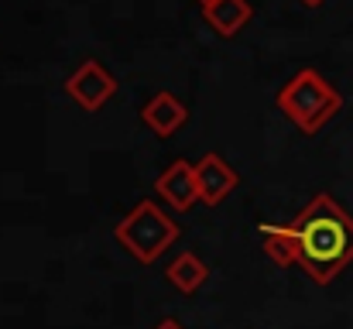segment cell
I'll return each mask as SVG.
<instances>
[{"instance_id":"6da1fadb","label":"cell","mask_w":353,"mask_h":329,"mask_svg":"<svg viewBox=\"0 0 353 329\" xmlns=\"http://www.w3.org/2000/svg\"><path fill=\"white\" fill-rule=\"evenodd\" d=\"M292 223L299 230V268L316 285H330L353 261V217L319 192Z\"/></svg>"},{"instance_id":"7a4b0ae2","label":"cell","mask_w":353,"mask_h":329,"mask_svg":"<svg viewBox=\"0 0 353 329\" xmlns=\"http://www.w3.org/2000/svg\"><path fill=\"white\" fill-rule=\"evenodd\" d=\"M278 110L302 130V134H319L340 110L343 97L336 93V86L316 72V69H299L278 93Z\"/></svg>"},{"instance_id":"3957f363","label":"cell","mask_w":353,"mask_h":329,"mask_svg":"<svg viewBox=\"0 0 353 329\" xmlns=\"http://www.w3.org/2000/svg\"><path fill=\"white\" fill-rule=\"evenodd\" d=\"M179 223L168 217L154 199H144L137 203L127 217L114 226V237H117L120 247H127V254L141 264H154L175 240H179Z\"/></svg>"},{"instance_id":"277c9868","label":"cell","mask_w":353,"mask_h":329,"mask_svg":"<svg viewBox=\"0 0 353 329\" xmlns=\"http://www.w3.org/2000/svg\"><path fill=\"white\" fill-rule=\"evenodd\" d=\"M65 93L79 103L83 110H90V113H97V110L103 107L114 93H117V79L103 69V62H97V59H86L69 79H65Z\"/></svg>"},{"instance_id":"5b68a950","label":"cell","mask_w":353,"mask_h":329,"mask_svg":"<svg viewBox=\"0 0 353 329\" xmlns=\"http://www.w3.org/2000/svg\"><path fill=\"white\" fill-rule=\"evenodd\" d=\"M154 192L175 210L185 213L199 203V182H196V165L185 158H175L158 179H154Z\"/></svg>"},{"instance_id":"8992f818","label":"cell","mask_w":353,"mask_h":329,"mask_svg":"<svg viewBox=\"0 0 353 329\" xmlns=\"http://www.w3.org/2000/svg\"><path fill=\"white\" fill-rule=\"evenodd\" d=\"M196 182H199V203H203V206H220L236 186H240L236 172L216 151H210V154L199 158V165H196Z\"/></svg>"},{"instance_id":"52a82bcc","label":"cell","mask_w":353,"mask_h":329,"mask_svg":"<svg viewBox=\"0 0 353 329\" xmlns=\"http://www.w3.org/2000/svg\"><path fill=\"white\" fill-rule=\"evenodd\" d=\"M185 117H189V110L185 103L179 100V97H172V93H154L151 100H148V107L141 110V120H144V127L148 130H154L158 137H172L182 123H185Z\"/></svg>"},{"instance_id":"ba28073f","label":"cell","mask_w":353,"mask_h":329,"mask_svg":"<svg viewBox=\"0 0 353 329\" xmlns=\"http://www.w3.org/2000/svg\"><path fill=\"white\" fill-rule=\"evenodd\" d=\"M257 230H261L264 254L278 268L299 264V230H295V223H261Z\"/></svg>"},{"instance_id":"9c48e42d","label":"cell","mask_w":353,"mask_h":329,"mask_svg":"<svg viewBox=\"0 0 353 329\" xmlns=\"http://www.w3.org/2000/svg\"><path fill=\"white\" fill-rule=\"evenodd\" d=\"M250 14L254 10H250L247 0H210V3H203V17L220 38H234L250 21Z\"/></svg>"},{"instance_id":"30bf717a","label":"cell","mask_w":353,"mask_h":329,"mask_svg":"<svg viewBox=\"0 0 353 329\" xmlns=\"http://www.w3.org/2000/svg\"><path fill=\"white\" fill-rule=\"evenodd\" d=\"M168 281L182 292V295H192V292H199L203 285H206V278H210V268H206V261H199L192 250H182L172 264H168Z\"/></svg>"},{"instance_id":"8fae6325","label":"cell","mask_w":353,"mask_h":329,"mask_svg":"<svg viewBox=\"0 0 353 329\" xmlns=\"http://www.w3.org/2000/svg\"><path fill=\"white\" fill-rule=\"evenodd\" d=\"M154 329H185V326H182L179 319H161V323H158Z\"/></svg>"},{"instance_id":"7c38bea8","label":"cell","mask_w":353,"mask_h":329,"mask_svg":"<svg viewBox=\"0 0 353 329\" xmlns=\"http://www.w3.org/2000/svg\"><path fill=\"white\" fill-rule=\"evenodd\" d=\"M302 3H305V7H323L326 0H302Z\"/></svg>"},{"instance_id":"4fadbf2b","label":"cell","mask_w":353,"mask_h":329,"mask_svg":"<svg viewBox=\"0 0 353 329\" xmlns=\"http://www.w3.org/2000/svg\"><path fill=\"white\" fill-rule=\"evenodd\" d=\"M199 3H210V0H199Z\"/></svg>"}]
</instances>
